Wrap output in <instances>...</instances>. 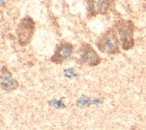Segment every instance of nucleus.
<instances>
[{"label": "nucleus", "instance_id": "obj_4", "mask_svg": "<svg viewBox=\"0 0 146 130\" xmlns=\"http://www.w3.org/2000/svg\"><path fill=\"white\" fill-rule=\"evenodd\" d=\"M79 50L80 61L83 64L95 66L100 63V57L90 44H83Z\"/></svg>", "mask_w": 146, "mask_h": 130}, {"label": "nucleus", "instance_id": "obj_9", "mask_svg": "<svg viewBox=\"0 0 146 130\" xmlns=\"http://www.w3.org/2000/svg\"><path fill=\"white\" fill-rule=\"evenodd\" d=\"M143 1H146V0H143Z\"/></svg>", "mask_w": 146, "mask_h": 130}, {"label": "nucleus", "instance_id": "obj_2", "mask_svg": "<svg viewBox=\"0 0 146 130\" xmlns=\"http://www.w3.org/2000/svg\"><path fill=\"white\" fill-rule=\"evenodd\" d=\"M115 29L117 33L122 48L128 50L134 45L133 23L130 21L121 19L118 21L115 25Z\"/></svg>", "mask_w": 146, "mask_h": 130}, {"label": "nucleus", "instance_id": "obj_5", "mask_svg": "<svg viewBox=\"0 0 146 130\" xmlns=\"http://www.w3.org/2000/svg\"><path fill=\"white\" fill-rule=\"evenodd\" d=\"M73 45L66 41H62L56 46L54 55L51 58V61L55 64H62L69 58L73 52Z\"/></svg>", "mask_w": 146, "mask_h": 130}, {"label": "nucleus", "instance_id": "obj_3", "mask_svg": "<svg viewBox=\"0 0 146 130\" xmlns=\"http://www.w3.org/2000/svg\"><path fill=\"white\" fill-rule=\"evenodd\" d=\"M35 29V22L30 17H25L21 20L16 30L18 42L21 46H25L30 42Z\"/></svg>", "mask_w": 146, "mask_h": 130}, {"label": "nucleus", "instance_id": "obj_8", "mask_svg": "<svg viewBox=\"0 0 146 130\" xmlns=\"http://www.w3.org/2000/svg\"><path fill=\"white\" fill-rule=\"evenodd\" d=\"M3 3H5L4 0H1V5H3Z\"/></svg>", "mask_w": 146, "mask_h": 130}, {"label": "nucleus", "instance_id": "obj_1", "mask_svg": "<svg viewBox=\"0 0 146 130\" xmlns=\"http://www.w3.org/2000/svg\"><path fill=\"white\" fill-rule=\"evenodd\" d=\"M119 40L114 29H109L100 35L96 41L98 49L102 53L115 54L119 52Z\"/></svg>", "mask_w": 146, "mask_h": 130}, {"label": "nucleus", "instance_id": "obj_7", "mask_svg": "<svg viewBox=\"0 0 146 130\" xmlns=\"http://www.w3.org/2000/svg\"><path fill=\"white\" fill-rule=\"evenodd\" d=\"M112 0H87L88 7L92 14H104L110 9Z\"/></svg>", "mask_w": 146, "mask_h": 130}, {"label": "nucleus", "instance_id": "obj_6", "mask_svg": "<svg viewBox=\"0 0 146 130\" xmlns=\"http://www.w3.org/2000/svg\"><path fill=\"white\" fill-rule=\"evenodd\" d=\"M0 84L1 88L7 91L14 90L18 86L17 81L12 78L11 72L6 66H3L1 70Z\"/></svg>", "mask_w": 146, "mask_h": 130}]
</instances>
